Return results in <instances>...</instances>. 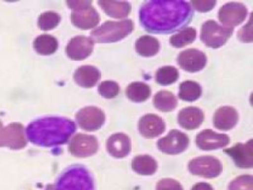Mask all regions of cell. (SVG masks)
<instances>
[{"instance_id": "cell-35", "label": "cell", "mask_w": 253, "mask_h": 190, "mask_svg": "<svg viewBox=\"0 0 253 190\" xmlns=\"http://www.w3.org/2000/svg\"><path fill=\"white\" fill-rule=\"evenodd\" d=\"M238 37L243 43H252L253 42V14L251 20L244 27L239 31Z\"/></svg>"}, {"instance_id": "cell-3", "label": "cell", "mask_w": 253, "mask_h": 190, "mask_svg": "<svg viewBox=\"0 0 253 190\" xmlns=\"http://www.w3.org/2000/svg\"><path fill=\"white\" fill-rule=\"evenodd\" d=\"M45 190H95L94 179L85 167L74 165L58 177L55 185H48Z\"/></svg>"}, {"instance_id": "cell-16", "label": "cell", "mask_w": 253, "mask_h": 190, "mask_svg": "<svg viewBox=\"0 0 253 190\" xmlns=\"http://www.w3.org/2000/svg\"><path fill=\"white\" fill-rule=\"evenodd\" d=\"M230 142L226 134H218L211 129H206L196 136V145L204 150H212L224 148Z\"/></svg>"}, {"instance_id": "cell-22", "label": "cell", "mask_w": 253, "mask_h": 190, "mask_svg": "<svg viewBox=\"0 0 253 190\" xmlns=\"http://www.w3.org/2000/svg\"><path fill=\"white\" fill-rule=\"evenodd\" d=\"M98 3L107 16H110L114 19L126 18L131 11V6L127 1L100 0Z\"/></svg>"}, {"instance_id": "cell-13", "label": "cell", "mask_w": 253, "mask_h": 190, "mask_svg": "<svg viewBox=\"0 0 253 190\" xmlns=\"http://www.w3.org/2000/svg\"><path fill=\"white\" fill-rule=\"evenodd\" d=\"M207 62L206 54L195 48L184 50L178 56V64L180 68L192 73L198 72L204 69L207 65Z\"/></svg>"}, {"instance_id": "cell-6", "label": "cell", "mask_w": 253, "mask_h": 190, "mask_svg": "<svg viewBox=\"0 0 253 190\" xmlns=\"http://www.w3.org/2000/svg\"><path fill=\"white\" fill-rule=\"evenodd\" d=\"M233 34V28L220 26L214 21H207L201 28V40L208 48H220L226 45Z\"/></svg>"}, {"instance_id": "cell-7", "label": "cell", "mask_w": 253, "mask_h": 190, "mask_svg": "<svg viewBox=\"0 0 253 190\" xmlns=\"http://www.w3.org/2000/svg\"><path fill=\"white\" fill-rule=\"evenodd\" d=\"M188 168L194 176L206 178H215L219 177L223 171L221 162L213 156L194 158L188 164Z\"/></svg>"}, {"instance_id": "cell-31", "label": "cell", "mask_w": 253, "mask_h": 190, "mask_svg": "<svg viewBox=\"0 0 253 190\" xmlns=\"http://www.w3.org/2000/svg\"><path fill=\"white\" fill-rule=\"evenodd\" d=\"M61 21V17L53 11H47L42 14L38 20V25L42 31H50L56 27Z\"/></svg>"}, {"instance_id": "cell-37", "label": "cell", "mask_w": 253, "mask_h": 190, "mask_svg": "<svg viewBox=\"0 0 253 190\" xmlns=\"http://www.w3.org/2000/svg\"><path fill=\"white\" fill-rule=\"evenodd\" d=\"M192 190H213V189L211 185L205 183V182H201V183L195 184Z\"/></svg>"}, {"instance_id": "cell-24", "label": "cell", "mask_w": 253, "mask_h": 190, "mask_svg": "<svg viewBox=\"0 0 253 190\" xmlns=\"http://www.w3.org/2000/svg\"><path fill=\"white\" fill-rule=\"evenodd\" d=\"M133 171L141 176H151L158 169V163L153 157L149 155H138L132 163Z\"/></svg>"}, {"instance_id": "cell-4", "label": "cell", "mask_w": 253, "mask_h": 190, "mask_svg": "<svg viewBox=\"0 0 253 190\" xmlns=\"http://www.w3.org/2000/svg\"><path fill=\"white\" fill-rule=\"evenodd\" d=\"M133 21L125 20L121 21H106L99 28L93 30L90 35L94 43L108 44L125 39L133 31Z\"/></svg>"}, {"instance_id": "cell-1", "label": "cell", "mask_w": 253, "mask_h": 190, "mask_svg": "<svg viewBox=\"0 0 253 190\" xmlns=\"http://www.w3.org/2000/svg\"><path fill=\"white\" fill-rule=\"evenodd\" d=\"M189 2L182 0H153L145 2L140 8L143 28L151 34H169L180 31L193 19Z\"/></svg>"}, {"instance_id": "cell-5", "label": "cell", "mask_w": 253, "mask_h": 190, "mask_svg": "<svg viewBox=\"0 0 253 190\" xmlns=\"http://www.w3.org/2000/svg\"><path fill=\"white\" fill-rule=\"evenodd\" d=\"M91 3V1H67V6L72 9L71 21L76 27L89 30L99 24L100 15Z\"/></svg>"}, {"instance_id": "cell-12", "label": "cell", "mask_w": 253, "mask_h": 190, "mask_svg": "<svg viewBox=\"0 0 253 190\" xmlns=\"http://www.w3.org/2000/svg\"><path fill=\"white\" fill-rule=\"evenodd\" d=\"M99 149V142L94 136L78 134L73 137L69 144V151L74 156L86 158L92 156Z\"/></svg>"}, {"instance_id": "cell-25", "label": "cell", "mask_w": 253, "mask_h": 190, "mask_svg": "<svg viewBox=\"0 0 253 190\" xmlns=\"http://www.w3.org/2000/svg\"><path fill=\"white\" fill-rule=\"evenodd\" d=\"M155 107L161 112H171L178 105L176 96L168 91H160L154 97Z\"/></svg>"}, {"instance_id": "cell-8", "label": "cell", "mask_w": 253, "mask_h": 190, "mask_svg": "<svg viewBox=\"0 0 253 190\" xmlns=\"http://www.w3.org/2000/svg\"><path fill=\"white\" fill-rule=\"evenodd\" d=\"M27 145L24 128L20 123H11L4 127L0 121V147L12 149H23Z\"/></svg>"}, {"instance_id": "cell-11", "label": "cell", "mask_w": 253, "mask_h": 190, "mask_svg": "<svg viewBox=\"0 0 253 190\" xmlns=\"http://www.w3.org/2000/svg\"><path fill=\"white\" fill-rule=\"evenodd\" d=\"M247 14L248 9L243 4L230 2L220 8L218 19L225 27L233 28L245 21Z\"/></svg>"}, {"instance_id": "cell-26", "label": "cell", "mask_w": 253, "mask_h": 190, "mask_svg": "<svg viewBox=\"0 0 253 190\" xmlns=\"http://www.w3.org/2000/svg\"><path fill=\"white\" fill-rule=\"evenodd\" d=\"M150 87L144 82H133L126 89L127 97L133 102H144L150 97Z\"/></svg>"}, {"instance_id": "cell-10", "label": "cell", "mask_w": 253, "mask_h": 190, "mask_svg": "<svg viewBox=\"0 0 253 190\" xmlns=\"http://www.w3.org/2000/svg\"><path fill=\"white\" fill-rule=\"evenodd\" d=\"M77 122L80 128L87 131H96L105 122V115L101 109L87 106L80 109L76 115Z\"/></svg>"}, {"instance_id": "cell-19", "label": "cell", "mask_w": 253, "mask_h": 190, "mask_svg": "<svg viewBox=\"0 0 253 190\" xmlns=\"http://www.w3.org/2000/svg\"><path fill=\"white\" fill-rule=\"evenodd\" d=\"M239 121L237 110L231 106H223L217 109L213 116V125L220 130H230Z\"/></svg>"}, {"instance_id": "cell-29", "label": "cell", "mask_w": 253, "mask_h": 190, "mask_svg": "<svg viewBox=\"0 0 253 190\" xmlns=\"http://www.w3.org/2000/svg\"><path fill=\"white\" fill-rule=\"evenodd\" d=\"M196 39V30L193 27L182 29L178 34H174L170 39V45L176 48H182L192 44Z\"/></svg>"}, {"instance_id": "cell-20", "label": "cell", "mask_w": 253, "mask_h": 190, "mask_svg": "<svg viewBox=\"0 0 253 190\" xmlns=\"http://www.w3.org/2000/svg\"><path fill=\"white\" fill-rule=\"evenodd\" d=\"M204 113L198 107H187L180 111L178 115V123L181 128L193 130L198 129L204 121Z\"/></svg>"}, {"instance_id": "cell-15", "label": "cell", "mask_w": 253, "mask_h": 190, "mask_svg": "<svg viewBox=\"0 0 253 190\" xmlns=\"http://www.w3.org/2000/svg\"><path fill=\"white\" fill-rule=\"evenodd\" d=\"M224 152L233 159L234 163L239 168H252L253 166V141L248 142L238 143L232 148L224 149Z\"/></svg>"}, {"instance_id": "cell-18", "label": "cell", "mask_w": 253, "mask_h": 190, "mask_svg": "<svg viewBox=\"0 0 253 190\" xmlns=\"http://www.w3.org/2000/svg\"><path fill=\"white\" fill-rule=\"evenodd\" d=\"M107 150L115 158H125L131 150L129 137L124 133H117L110 137L107 141Z\"/></svg>"}, {"instance_id": "cell-2", "label": "cell", "mask_w": 253, "mask_h": 190, "mask_svg": "<svg viewBox=\"0 0 253 190\" xmlns=\"http://www.w3.org/2000/svg\"><path fill=\"white\" fill-rule=\"evenodd\" d=\"M76 131V124L67 118L49 116L31 123L26 129L27 138L41 147H53L68 142Z\"/></svg>"}, {"instance_id": "cell-14", "label": "cell", "mask_w": 253, "mask_h": 190, "mask_svg": "<svg viewBox=\"0 0 253 190\" xmlns=\"http://www.w3.org/2000/svg\"><path fill=\"white\" fill-rule=\"evenodd\" d=\"M93 48L94 41L91 38L86 36H77L68 43L66 51L70 59L81 61L91 54Z\"/></svg>"}, {"instance_id": "cell-33", "label": "cell", "mask_w": 253, "mask_h": 190, "mask_svg": "<svg viewBox=\"0 0 253 190\" xmlns=\"http://www.w3.org/2000/svg\"><path fill=\"white\" fill-rule=\"evenodd\" d=\"M228 190H253V176L244 175L237 177L229 184Z\"/></svg>"}, {"instance_id": "cell-36", "label": "cell", "mask_w": 253, "mask_h": 190, "mask_svg": "<svg viewBox=\"0 0 253 190\" xmlns=\"http://www.w3.org/2000/svg\"><path fill=\"white\" fill-rule=\"evenodd\" d=\"M191 4L199 12H207L213 9L216 1H192Z\"/></svg>"}, {"instance_id": "cell-9", "label": "cell", "mask_w": 253, "mask_h": 190, "mask_svg": "<svg viewBox=\"0 0 253 190\" xmlns=\"http://www.w3.org/2000/svg\"><path fill=\"white\" fill-rule=\"evenodd\" d=\"M189 146V138L179 130H171L158 142V148L165 154H180Z\"/></svg>"}, {"instance_id": "cell-30", "label": "cell", "mask_w": 253, "mask_h": 190, "mask_svg": "<svg viewBox=\"0 0 253 190\" xmlns=\"http://www.w3.org/2000/svg\"><path fill=\"white\" fill-rule=\"evenodd\" d=\"M179 79V71L174 67L167 66L159 68L156 73V82L160 85L167 86L177 82Z\"/></svg>"}, {"instance_id": "cell-17", "label": "cell", "mask_w": 253, "mask_h": 190, "mask_svg": "<svg viewBox=\"0 0 253 190\" xmlns=\"http://www.w3.org/2000/svg\"><path fill=\"white\" fill-rule=\"evenodd\" d=\"M166 129L163 119L157 115L148 114L143 116L138 122V130L141 135L147 139H153L161 135Z\"/></svg>"}, {"instance_id": "cell-27", "label": "cell", "mask_w": 253, "mask_h": 190, "mask_svg": "<svg viewBox=\"0 0 253 190\" xmlns=\"http://www.w3.org/2000/svg\"><path fill=\"white\" fill-rule=\"evenodd\" d=\"M34 47L37 53L43 55H50L55 53L57 50L58 42L49 34H42L35 39Z\"/></svg>"}, {"instance_id": "cell-32", "label": "cell", "mask_w": 253, "mask_h": 190, "mask_svg": "<svg viewBox=\"0 0 253 190\" xmlns=\"http://www.w3.org/2000/svg\"><path fill=\"white\" fill-rule=\"evenodd\" d=\"M98 90L102 97H104L106 99H113L119 95L120 87L117 82L106 81V82H102L100 83Z\"/></svg>"}, {"instance_id": "cell-34", "label": "cell", "mask_w": 253, "mask_h": 190, "mask_svg": "<svg viewBox=\"0 0 253 190\" xmlns=\"http://www.w3.org/2000/svg\"><path fill=\"white\" fill-rule=\"evenodd\" d=\"M157 190H183L182 186L172 178H164L159 181Z\"/></svg>"}, {"instance_id": "cell-28", "label": "cell", "mask_w": 253, "mask_h": 190, "mask_svg": "<svg viewBox=\"0 0 253 190\" xmlns=\"http://www.w3.org/2000/svg\"><path fill=\"white\" fill-rule=\"evenodd\" d=\"M202 95V89L198 82L187 81L180 83L179 97L185 102H194Z\"/></svg>"}, {"instance_id": "cell-23", "label": "cell", "mask_w": 253, "mask_h": 190, "mask_svg": "<svg viewBox=\"0 0 253 190\" xmlns=\"http://www.w3.org/2000/svg\"><path fill=\"white\" fill-rule=\"evenodd\" d=\"M160 42L149 35L140 37L135 43V50L141 56L150 57L158 54L160 51Z\"/></svg>"}, {"instance_id": "cell-21", "label": "cell", "mask_w": 253, "mask_h": 190, "mask_svg": "<svg viewBox=\"0 0 253 190\" xmlns=\"http://www.w3.org/2000/svg\"><path fill=\"white\" fill-rule=\"evenodd\" d=\"M100 79V70L92 66H82L74 74L75 82L83 88H92Z\"/></svg>"}]
</instances>
